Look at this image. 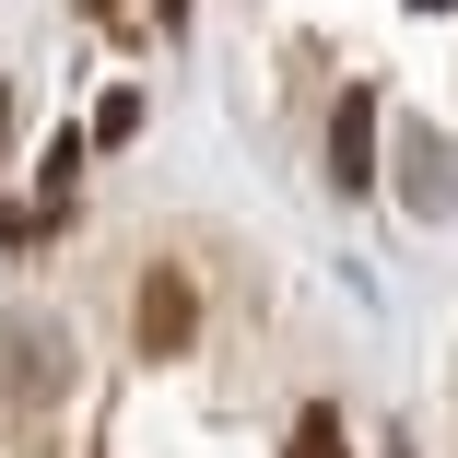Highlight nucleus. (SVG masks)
Listing matches in <instances>:
<instances>
[{
  "mask_svg": "<svg viewBox=\"0 0 458 458\" xmlns=\"http://www.w3.org/2000/svg\"><path fill=\"white\" fill-rule=\"evenodd\" d=\"M283 458H352V446H341V423H329V411H306V423L283 435Z\"/></svg>",
  "mask_w": 458,
  "mask_h": 458,
  "instance_id": "7ed1b4c3",
  "label": "nucleus"
},
{
  "mask_svg": "<svg viewBox=\"0 0 458 458\" xmlns=\"http://www.w3.org/2000/svg\"><path fill=\"white\" fill-rule=\"evenodd\" d=\"M189 341H200V294H189V270H141V352L176 364Z\"/></svg>",
  "mask_w": 458,
  "mask_h": 458,
  "instance_id": "f257e3e1",
  "label": "nucleus"
},
{
  "mask_svg": "<svg viewBox=\"0 0 458 458\" xmlns=\"http://www.w3.org/2000/svg\"><path fill=\"white\" fill-rule=\"evenodd\" d=\"M0 153H13V82H0Z\"/></svg>",
  "mask_w": 458,
  "mask_h": 458,
  "instance_id": "20e7f679",
  "label": "nucleus"
},
{
  "mask_svg": "<svg viewBox=\"0 0 458 458\" xmlns=\"http://www.w3.org/2000/svg\"><path fill=\"white\" fill-rule=\"evenodd\" d=\"M329 189H341V200L377 189V95H341V106H329Z\"/></svg>",
  "mask_w": 458,
  "mask_h": 458,
  "instance_id": "f03ea898",
  "label": "nucleus"
},
{
  "mask_svg": "<svg viewBox=\"0 0 458 458\" xmlns=\"http://www.w3.org/2000/svg\"><path fill=\"white\" fill-rule=\"evenodd\" d=\"M153 13H165V24H189V0H153Z\"/></svg>",
  "mask_w": 458,
  "mask_h": 458,
  "instance_id": "39448f33",
  "label": "nucleus"
},
{
  "mask_svg": "<svg viewBox=\"0 0 458 458\" xmlns=\"http://www.w3.org/2000/svg\"><path fill=\"white\" fill-rule=\"evenodd\" d=\"M411 13H446V0H411Z\"/></svg>",
  "mask_w": 458,
  "mask_h": 458,
  "instance_id": "423d86ee",
  "label": "nucleus"
}]
</instances>
